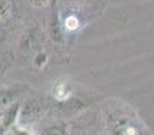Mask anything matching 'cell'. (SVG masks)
<instances>
[{
	"label": "cell",
	"mask_w": 154,
	"mask_h": 135,
	"mask_svg": "<svg viewBox=\"0 0 154 135\" xmlns=\"http://www.w3.org/2000/svg\"><path fill=\"white\" fill-rule=\"evenodd\" d=\"M48 61H49V56L45 50L38 51V53L32 57V65H34V68L37 69V70H42V69L46 66Z\"/></svg>",
	"instance_id": "5b68a950"
},
{
	"label": "cell",
	"mask_w": 154,
	"mask_h": 135,
	"mask_svg": "<svg viewBox=\"0 0 154 135\" xmlns=\"http://www.w3.org/2000/svg\"><path fill=\"white\" fill-rule=\"evenodd\" d=\"M43 135H68V131L62 124H51L45 128Z\"/></svg>",
	"instance_id": "8992f818"
},
{
	"label": "cell",
	"mask_w": 154,
	"mask_h": 135,
	"mask_svg": "<svg viewBox=\"0 0 154 135\" xmlns=\"http://www.w3.org/2000/svg\"><path fill=\"white\" fill-rule=\"evenodd\" d=\"M58 2H60V0H50V7L51 8H56L57 5H58Z\"/></svg>",
	"instance_id": "30bf717a"
},
{
	"label": "cell",
	"mask_w": 154,
	"mask_h": 135,
	"mask_svg": "<svg viewBox=\"0 0 154 135\" xmlns=\"http://www.w3.org/2000/svg\"><path fill=\"white\" fill-rule=\"evenodd\" d=\"M23 88L22 87H4L0 88V109L19 100Z\"/></svg>",
	"instance_id": "3957f363"
},
{
	"label": "cell",
	"mask_w": 154,
	"mask_h": 135,
	"mask_svg": "<svg viewBox=\"0 0 154 135\" xmlns=\"http://www.w3.org/2000/svg\"><path fill=\"white\" fill-rule=\"evenodd\" d=\"M45 112V106L38 99H27L23 104H20L19 119L22 123H32L41 118Z\"/></svg>",
	"instance_id": "7a4b0ae2"
},
{
	"label": "cell",
	"mask_w": 154,
	"mask_h": 135,
	"mask_svg": "<svg viewBox=\"0 0 154 135\" xmlns=\"http://www.w3.org/2000/svg\"><path fill=\"white\" fill-rule=\"evenodd\" d=\"M27 3L32 8H43L50 5V0H27Z\"/></svg>",
	"instance_id": "52a82bcc"
},
{
	"label": "cell",
	"mask_w": 154,
	"mask_h": 135,
	"mask_svg": "<svg viewBox=\"0 0 154 135\" xmlns=\"http://www.w3.org/2000/svg\"><path fill=\"white\" fill-rule=\"evenodd\" d=\"M87 2L88 0H60L58 4H64L68 5V7H77V5H81Z\"/></svg>",
	"instance_id": "ba28073f"
},
{
	"label": "cell",
	"mask_w": 154,
	"mask_h": 135,
	"mask_svg": "<svg viewBox=\"0 0 154 135\" xmlns=\"http://www.w3.org/2000/svg\"><path fill=\"white\" fill-rule=\"evenodd\" d=\"M12 135H31L29 130H26L24 127H12Z\"/></svg>",
	"instance_id": "9c48e42d"
},
{
	"label": "cell",
	"mask_w": 154,
	"mask_h": 135,
	"mask_svg": "<svg viewBox=\"0 0 154 135\" xmlns=\"http://www.w3.org/2000/svg\"><path fill=\"white\" fill-rule=\"evenodd\" d=\"M45 46V31L39 24H32L23 31L19 38L18 50L23 57H34Z\"/></svg>",
	"instance_id": "6da1fadb"
},
{
	"label": "cell",
	"mask_w": 154,
	"mask_h": 135,
	"mask_svg": "<svg viewBox=\"0 0 154 135\" xmlns=\"http://www.w3.org/2000/svg\"><path fill=\"white\" fill-rule=\"evenodd\" d=\"M14 14V5L11 0H0V23L10 20Z\"/></svg>",
	"instance_id": "277c9868"
}]
</instances>
